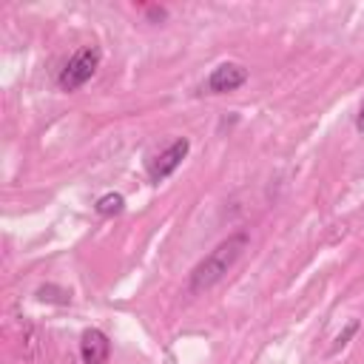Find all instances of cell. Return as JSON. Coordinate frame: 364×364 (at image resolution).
<instances>
[{"label":"cell","instance_id":"cell-9","mask_svg":"<svg viewBox=\"0 0 364 364\" xmlns=\"http://www.w3.org/2000/svg\"><path fill=\"white\" fill-rule=\"evenodd\" d=\"M145 14H148V20H165V9H159V6H145Z\"/></svg>","mask_w":364,"mask_h":364},{"label":"cell","instance_id":"cell-1","mask_svg":"<svg viewBox=\"0 0 364 364\" xmlns=\"http://www.w3.org/2000/svg\"><path fill=\"white\" fill-rule=\"evenodd\" d=\"M245 247H247V233H233V236L222 239L205 259L196 262V267L188 276V290L191 293H205L213 284H219L228 276V270L239 262Z\"/></svg>","mask_w":364,"mask_h":364},{"label":"cell","instance_id":"cell-8","mask_svg":"<svg viewBox=\"0 0 364 364\" xmlns=\"http://www.w3.org/2000/svg\"><path fill=\"white\" fill-rule=\"evenodd\" d=\"M358 327H361V321H358V318H353V321H350V324H347V327H344V330L336 336V341H333L330 353H338V350H341V347H344V344H347V341H350V338L358 333Z\"/></svg>","mask_w":364,"mask_h":364},{"label":"cell","instance_id":"cell-10","mask_svg":"<svg viewBox=\"0 0 364 364\" xmlns=\"http://www.w3.org/2000/svg\"><path fill=\"white\" fill-rule=\"evenodd\" d=\"M355 128L364 134V102H361V108H358V117H355Z\"/></svg>","mask_w":364,"mask_h":364},{"label":"cell","instance_id":"cell-3","mask_svg":"<svg viewBox=\"0 0 364 364\" xmlns=\"http://www.w3.org/2000/svg\"><path fill=\"white\" fill-rule=\"evenodd\" d=\"M188 151H191L188 136H176L165 151H159V154L148 162V176H151V182H154V185L165 182V179L182 165V159L188 156Z\"/></svg>","mask_w":364,"mask_h":364},{"label":"cell","instance_id":"cell-2","mask_svg":"<svg viewBox=\"0 0 364 364\" xmlns=\"http://www.w3.org/2000/svg\"><path fill=\"white\" fill-rule=\"evenodd\" d=\"M100 48L97 46H82L80 51H74V57L63 65V71H60V77H57V85L63 88V91H77V88H82L91 77H94V71L100 68Z\"/></svg>","mask_w":364,"mask_h":364},{"label":"cell","instance_id":"cell-4","mask_svg":"<svg viewBox=\"0 0 364 364\" xmlns=\"http://www.w3.org/2000/svg\"><path fill=\"white\" fill-rule=\"evenodd\" d=\"M247 82V68L242 63H219L208 80H205V91L208 94H228V91H236Z\"/></svg>","mask_w":364,"mask_h":364},{"label":"cell","instance_id":"cell-7","mask_svg":"<svg viewBox=\"0 0 364 364\" xmlns=\"http://www.w3.org/2000/svg\"><path fill=\"white\" fill-rule=\"evenodd\" d=\"M37 299L40 301H54V304H68L71 301V293L65 287H57V284H43L37 290Z\"/></svg>","mask_w":364,"mask_h":364},{"label":"cell","instance_id":"cell-6","mask_svg":"<svg viewBox=\"0 0 364 364\" xmlns=\"http://www.w3.org/2000/svg\"><path fill=\"white\" fill-rule=\"evenodd\" d=\"M94 210L100 213V216H117V213H122L125 210V199H122V193H102L100 199H97V205H94Z\"/></svg>","mask_w":364,"mask_h":364},{"label":"cell","instance_id":"cell-5","mask_svg":"<svg viewBox=\"0 0 364 364\" xmlns=\"http://www.w3.org/2000/svg\"><path fill=\"white\" fill-rule=\"evenodd\" d=\"M80 355H82V364H108V358H111L108 336L97 327L85 330L82 338H80Z\"/></svg>","mask_w":364,"mask_h":364}]
</instances>
